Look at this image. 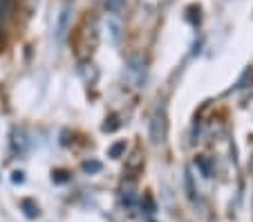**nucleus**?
I'll return each mask as SVG.
<instances>
[{
	"instance_id": "f257e3e1",
	"label": "nucleus",
	"mask_w": 253,
	"mask_h": 222,
	"mask_svg": "<svg viewBox=\"0 0 253 222\" xmlns=\"http://www.w3.org/2000/svg\"><path fill=\"white\" fill-rule=\"evenodd\" d=\"M166 110L164 108H157L153 115V119H150V141H153L155 146H159L164 139H166Z\"/></svg>"
},
{
	"instance_id": "f03ea898",
	"label": "nucleus",
	"mask_w": 253,
	"mask_h": 222,
	"mask_svg": "<svg viewBox=\"0 0 253 222\" xmlns=\"http://www.w3.org/2000/svg\"><path fill=\"white\" fill-rule=\"evenodd\" d=\"M70 16H72V5H63L61 14H58V23H56V39L63 41L67 34V27H70Z\"/></svg>"
},
{
	"instance_id": "7ed1b4c3",
	"label": "nucleus",
	"mask_w": 253,
	"mask_h": 222,
	"mask_svg": "<svg viewBox=\"0 0 253 222\" xmlns=\"http://www.w3.org/2000/svg\"><path fill=\"white\" fill-rule=\"evenodd\" d=\"M14 7H16V0H0V18L9 16L14 11Z\"/></svg>"
},
{
	"instance_id": "20e7f679",
	"label": "nucleus",
	"mask_w": 253,
	"mask_h": 222,
	"mask_svg": "<svg viewBox=\"0 0 253 222\" xmlns=\"http://www.w3.org/2000/svg\"><path fill=\"white\" fill-rule=\"evenodd\" d=\"M20 204H23L25 213H27L29 218H36V216H39V207H36V204H34L32 200H23V202H20Z\"/></svg>"
},
{
	"instance_id": "39448f33",
	"label": "nucleus",
	"mask_w": 253,
	"mask_h": 222,
	"mask_svg": "<svg viewBox=\"0 0 253 222\" xmlns=\"http://www.w3.org/2000/svg\"><path fill=\"white\" fill-rule=\"evenodd\" d=\"M124 150H126V141H117V144L110 146V150H108V157H119Z\"/></svg>"
},
{
	"instance_id": "423d86ee",
	"label": "nucleus",
	"mask_w": 253,
	"mask_h": 222,
	"mask_svg": "<svg viewBox=\"0 0 253 222\" xmlns=\"http://www.w3.org/2000/svg\"><path fill=\"white\" fill-rule=\"evenodd\" d=\"M83 171H85V173H99V171H101V162H94V160L83 162Z\"/></svg>"
},
{
	"instance_id": "0eeeda50",
	"label": "nucleus",
	"mask_w": 253,
	"mask_h": 222,
	"mask_svg": "<svg viewBox=\"0 0 253 222\" xmlns=\"http://www.w3.org/2000/svg\"><path fill=\"white\" fill-rule=\"evenodd\" d=\"M197 166L202 169V173H204L206 178H211V175H213V171H211V164H209V160H206V157H197Z\"/></svg>"
},
{
	"instance_id": "6e6552de",
	"label": "nucleus",
	"mask_w": 253,
	"mask_h": 222,
	"mask_svg": "<svg viewBox=\"0 0 253 222\" xmlns=\"http://www.w3.org/2000/svg\"><path fill=\"white\" fill-rule=\"evenodd\" d=\"M121 5H124V0H105V9L108 11H119Z\"/></svg>"
},
{
	"instance_id": "1a4fd4ad",
	"label": "nucleus",
	"mask_w": 253,
	"mask_h": 222,
	"mask_svg": "<svg viewBox=\"0 0 253 222\" xmlns=\"http://www.w3.org/2000/svg\"><path fill=\"white\" fill-rule=\"evenodd\" d=\"M11 179H14V182H23V173H20V171H16V173H14V178H11Z\"/></svg>"
},
{
	"instance_id": "9d476101",
	"label": "nucleus",
	"mask_w": 253,
	"mask_h": 222,
	"mask_svg": "<svg viewBox=\"0 0 253 222\" xmlns=\"http://www.w3.org/2000/svg\"><path fill=\"white\" fill-rule=\"evenodd\" d=\"M0 41H2V29H0Z\"/></svg>"
}]
</instances>
